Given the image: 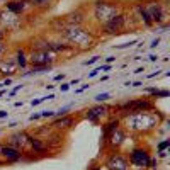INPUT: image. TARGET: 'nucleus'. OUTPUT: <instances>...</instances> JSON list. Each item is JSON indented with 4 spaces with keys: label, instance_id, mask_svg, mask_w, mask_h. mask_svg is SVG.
I'll return each instance as SVG.
<instances>
[{
    "label": "nucleus",
    "instance_id": "obj_39",
    "mask_svg": "<svg viewBox=\"0 0 170 170\" xmlns=\"http://www.w3.org/2000/svg\"><path fill=\"white\" fill-rule=\"evenodd\" d=\"M10 84H12V78H5V80L2 82V85H7V87H9Z\"/></svg>",
    "mask_w": 170,
    "mask_h": 170
},
{
    "label": "nucleus",
    "instance_id": "obj_4",
    "mask_svg": "<svg viewBox=\"0 0 170 170\" xmlns=\"http://www.w3.org/2000/svg\"><path fill=\"white\" fill-rule=\"evenodd\" d=\"M143 7L146 10L148 17H150L151 26H162L167 22L168 19V5L163 3L162 0H145Z\"/></svg>",
    "mask_w": 170,
    "mask_h": 170
},
{
    "label": "nucleus",
    "instance_id": "obj_21",
    "mask_svg": "<svg viewBox=\"0 0 170 170\" xmlns=\"http://www.w3.org/2000/svg\"><path fill=\"white\" fill-rule=\"evenodd\" d=\"M53 68V65H44V67H31L29 70L22 71L21 77H32V75H39V73H44V71H49Z\"/></svg>",
    "mask_w": 170,
    "mask_h": 170
},
{
    "label": "nucleus",
    "instance_id": "obj_15",
    "mask_svg": "<svg viewBox=\"0 0 170 170\" xmlns=\"http://www.w3.org/2000/svg\"><path fill=\"white\" fill-rule=\"evenodd\" d=\"M19 70L17 68V65H16V60H14V56L12 55H7V56H3L2 60H0V73L3 75V77H12L16 71Z\"/></svg>",
    "mask_w": 170,
    "mask_h": 170
},
{
    "label": "nucleus",
    "instance_id": "obj_45",
    "mask_svg": "<svg viewBox=\"0 0 170 170\" xmlns=\"http://www.w3.org/2000/svg\"><path fill=\"white\" fill-rule=\"evenodd\" d=\"M157 60H158V56H155V55L150 56V61H157Z\"/></svg>",
    "mask_w": 170,
    "mask_h": 170
},
{
    "label": "nucleus",
    "instance_id": "obj_44",
    "mask_svg": "<svg viewBox=\"0 0 170 170\" xmlns=\"http://www.w3.org/2000/svg\"><path fill=\"white\" fill-rule=\"evenodd\" d=\"M133 87H141L143 85V82H135V84H131Z\"/></svg>",
    "mask_w": 170,
    "mask_h": 170
},
{
    "label": "nucleus",
    "instance_id": "obj_37",
    "mask_svg": "<svg viewBox=\"0 0 170 170\" xmlns=\"http://www.w3.org/2000/svg\"><path fill=\"white\" fill-rule=\"evenodd\" d=\"M89 87H90L89 84H87V85H82L80 89H77V90H75V94H80V92H84V90H87V89H89Z\"/></svg>",
    "mask_w": 170,
    "mask_h": 170
},
{
    "label": "nucleus",
    "instance_id": "obj_5",
    "mask_svg": "<svg viewBox=\"0 0 170 170\" xmlns=\"http://www.w3.org/2000/svg\"><path fill=\"white\" fill-rule=\"evenodd\" d=\"M128 162L133 170H148L150 168V162H151V153L145 146H136L129 151Z\"/></svg>",
    "mask_w": 170,
    "mask_h": 170
},
{
    "label": "nucleus",
    "instance_id": "obj_26",
    "mask_svg": "<svg viewBox=\"0 0 170 170\" xmlns=\"http://www.w3.org/2000/svg\"><path fill=\"white\" fill-rule=\"evenodd\" d=\"M7 55H9V44L5 41H0V60Z\"/></svg>",
    "mask_w": 170,
    "mask_h": 170
},
{
    "label": "nucleus",
    "instance_id": "obj_30",
    "mask_svg": "<svg viewBox=\"0 0 170 170\" xmlns=\"http://www.w3.org/2000/svg\"><path fill=\"white\" fill-rule=\"evenodd\" d=\"M99 58H100V56H94V58H90V60H87V61H84V65H87V67H90V65L97 63V61H99Z\"/></svg>",
    "mask_w": 170,
    "mask_h": 170
},
{
    "label": "nucleus",
    "instance_id": "obj_24",
    "mask_svg": "<svg viewBox=\"0 0 170 170\" xmlns=\"http://www.w3.org/2000/svg\"><path fill=\"white\" fill-rule=\"evenodd\" d=\"M73 107V104H68V106H63V107H60L58 111H55V116L56 117H60V116H65V114H68V111Z\"/></svg>",
    "mask_w": 170,
    "mask_h": 170
},
{
    "label": "nucleus",
    "instance_id": "obj_46",
    "mask_svg": "<svg viewBox=\"0 0 170 170\" xmlns=\"http://www.w3.org/2000/svg\"><path fill=\"white\" fill-rule=\"evenodd\" d=\"M90 170H106V168H102V165H100V167H92Z\"/></svg>",
    "mask_w": 170,
    "mask_h": 170
},
{
    "label": "nucleus",
    "instance_id": "obj_33",
    "mask_svg": "<svg viewBox=\"0 0 170 170\" xmlns=\"http://www.w3.org/2000/svg\"><path fill=\"white\" fill-rule=\"evenodd\" d=\"M5 34H7V31L3 27H0V41H5Z\"/></svg>",
    "mask_w": 170,
    "mask_h": 170
},
{
    "label": "nucleus",
    "instance_id": "obj_9",
    "mask_svg": "<svg viewBox=\"0 0 170 170\" xmlns=\"http://www.w3.org/2000/svg\"><path fill=\"white\" fill-rule=\"evenodd\" d=\"M104 168L106 170H131L128 157L119 153V151H111L107 155L106 162H104Z\"/></svg>",
    "mask_w": 170,
    "mask_h": 170
},
{
    "label": "nucleus",
    "instance_id": "obj_27",
    "mask_svg": "<svg viewBox=\"0 0 170 170\" xmlns=\"http://www.w3.org/2000/svg\"><path fill=\"white\" fill-rule=\"evenodd\" d=\"M136 43H138V39H133V41H129V43H124V44H117V46H116V49H124V48H129V46L136 44Z\"/></svg>",
    "mask_w": 170,
    "mask_h": 170
},
{
    "label": "nucleus",
    "instance_id": "obj_11",
    "mask_svg": "<svg viewBox=\"0 0 170 170\" xmlns=\"http://www.w3.org/2000/svg\"><path fill=\"white\" fill-rule=\"evenodd\" d=\"M0 158L3 163H14V162L22 160V151L9 145H0Z\"/></svg>",
    "mask_w": 170,
    "mask_h": 170
},
{
    "label": "nucleus",
    "instance_id": "obj_34",
    "mask_svg": "<svg viewBox=\"0 0 170 170\" xmlns=\"http://www.w3.org/2000/svg\"><path fill=\"white\" fill-rule=\"evenodd\" d=\"M160 44V38H157V39H153L151 41V44H150V48H157V46Z\"/></svg>",
    "mask_w": 170,
    "mask_h": 170
},
{
    "label": "nucleus",
    "instance_id": "obj_1",
    "mask_svg": "<svg viewBox=\"0 0 170 170\" xmlns=\"http://www.w3.org/2000/svg\"><path fill=\"white\" fill-rule=\"evenodd\" d=\"M121 121H124L126 128L129 131L145 135V133L155 129L163 121V114H160L157 109H153V111H145V113H133L126 116V117H122Z\"/></svg>",
    "mask_w": 170,
    "mask_h": 170
},
{
    "label": "nucleus",
    "instance_id": "obj_31",
    "mask_svg": "<svg viewBox=\"0 0 170 170\" xmlns=\"http://www.w3.org/2000/svg\"><path fill=\"white\" fill-rule=\"evenodd\" d=\"M170 145V140H163V141H162L160 145H158V151H162V150H165V148H167Z\"/></svg>",
    "mask_w": 170,
    "mask_h": 170
},
{
    "label": "nucleus",
    "instance_id": "obj_12",
    "mask_svg": "<svg viewBox=\"0 0 170 170\" xmlns=\"http://www.w3.org/2000/svg\"><path fill=\"white\" fill-rule=\"evenodd\" d=\"M75 117L73 116H68V114H65V116H60V117H56V119H53L51 121V124H49V128L53 129V131H58V133H63V131H68V129H71L75 126Z\"/></svg>",
    "mask_w": 170,
    "mask_h": 170
},
{
    "label": "nucleus",
    "instance_id": "obj_10",
    "mask_svg": "<svg viewBox=\"0 0 170 170\" xmlns=\"http://www.w3.org/2000/svg\"><path fill=\"white\" fill-rule=\"evenodd\" d=\"M124 140H126V133H124V129L119 126L116 131L109 133L107 136H102V146L107 148L109 153L111 151H117V148L124 143Z\"/></svg>",
    "mask_w": 170,
    "mask_h": 170
},
{
    "label": "nucleus",
    "instance_id": "obj_35",
    "mask_svg": "<svg viewBox=\"0 0 170 170\" xmlns=\"http://www.w3.org/2000/svg\"><path fill=\"white\" fill-rule=\"evenodd\" d=\"M38 119H41V113H38V114H32L31 117H29V121H38Z\"/></svg>",
    "mask_w": 170,
    "mask_h": 170
},
{
    "label": "nucleus",
    "instance_id": "obj_18",
    "mask_svg": "<svg viewBox=\"0 0 170 170\" xmlns=\"http://www.w3.org/2000/svg\"><path fill=\"white\" fill-rule=\"evenodd\" d=\"M27 9V3L22 2V0H10V2L5 3V10H9L10 14H14V16H21V14H24Z\"/></svg>",
    "mask_w": 170,
    "mask_h": 170
},
{
    "label": "nucleus",
    "instance_id": "obj_48",
    "mask_svg": "<svg viewBox=\"0 0 170 170\" xmlns=\"http://www.w3.org/2000/svg\"><path fill=\"white\" fill-rule=\"evenodd\" d=\"M2 87H3V85H2V84H0V89H2Z\"/></svg>",
    "mask_w": 170,
    "mask_h": 170
},
{
    "label": "nucleus",
    "instance_id": "obj_14",
    "mask_svg": "<svg viewBox=\"0 0 170 170\" xmlns=\"http://www.w3.org/2000/svg\"><path fill=\"white\" fill-rule=\"evenodd\" d=\"M27 140H29V133H26V131H16V133H12V135L7 136V143L5 145H9V146H14V148H17V150L24 151V148L27 146Z\"/></svg>",
    "mask_w": 170,
    "mask_h": 170
},
{
    "label": "nucleus",
    "instance_id": "obj_36",
    "mask_svg": "<svg viewBox=\"0 0 170 170\" xmlns=\"http://www.w3.org/2000/svg\"><path fill=\"white\" fill-rule=\"evenodd\" d=\"M68 89H70V84H61V85H60V90H61V92H67Z\"/></svg>",
    "mask_w": 170,
    "mask_h": 170
},
{
    "label": "nucleus",
    "instance_id": "obj_47",
    "mask_svg": "<svg viewBox=\"0 0 170 170\" xmlns=\"http://www.w3.org/2000/svg\"><path fill=\"white\" fill-rule=\"evenodd\" d=\"M3 94H7V89H0V97H2Z\"/></svg>",
    "mask_w": 170,
    "mask_h": 170
},
{
    "label": "nucleus",
    "instance_id": "obj_23",
    "mask_svg": "<svg viewBox=\"0 0 170 170\" xmlns=\"http://www.w3.org/2000/svg\"><path fill=\"white\" fill-rule=\"evenodd\" d=\"M22 2L31 3V5L38 7V9H46V7H49L55 0H22Z\"/></svg>",
    "mask_w": 170,
    "mask_h": 170
},
{
    "label": "nucleus",
    "instance_id": "obj_6",
    "mask_svg": "<svg viewBox=\"0 0 170 170\" xmlns=\"http://www.w3.org/2000/svg\"><path fill=\"white\" fill-rule=\"evenodd\" d=\"M58 60L55 51H41V49H29L27 51V63L31 67H44V65H53Z\"/></svg>",
    "mask_w": 170,
    "mask_h": 170
},
{
    "label": "nucleus",
    "instance_id": "obj_43",
    "mask_svg": "<svg viewBox=\"0 0 170 170\" xmlns=\"http://www.w3.org/2000/svg\"><path fill=\"white\" fill-rule=\"evenodd\" d=\"M114 60H116V58H114V56H107V58H106V61H107V63H113V61H114Z\"/></svg>",
    "mask_w": 170,
    "mask_h": 170
},
{
    "label": "nucleus",
    "instance_id": "obj_20",
    "mask_svg": "<svg viewBox=\"0 0 170 170\" xmlns=\"http://www.w3.org/2000/svg\"><path fill=\"white\" fill-rule=\"evenodd\" d=\"M121 119L119 117H111L107 122H104V126H102V136H107L109 133H113V131H116V129L121 126Z\"/></svg>",
    "mask_w": 170,
    "mask_h": 170
},
{
    "label": "nucleus",
    "instance_id": "obj_3",
    "mask_svg": "<svg viewBox=\"0 0 170 170\" xmlns=\"http://www.w3.org/2000/svg\"><path fill=\"white\" fill-rule=\"evenodd\" d=\"M121 12H124V10H122L121 3H117V2H113V0H95L94 2L92 16L99 26L106 24L107 21H111L113 17H116Z\"/></svg>",
    "mask_w": 170,
    "mask_h": 170
},
{
    "label": "nucleus",
    "instance_id": "obj_29",
    "mask_svg": "<svg viewBox=\"0 0 170 170\" xmlns=\"http://www.w3.org/2000/svg\"><path fill=\"white\" fill-rule=\"evenodd\" d=\"M41 117H44V119L55 117V111H43V113H41Z\"/></svg>",
    "mask_w": 170,
    "mask_h": 170
},
{
    "label": "nucleus",
    "instance_id": "obj_2",
    "mask_svg": "<svg viewBox=\"0 0 170 170\" xmlns=\"http://www.w3.org/2000/svg\"><path fill=\"white\" fill-rule=\"evenodd\" d=\"M61 36L65 38V41L70 46H73L77 51H85L90 49L95 43V38L90 31H87L85 27L78 26V24H70L65 26V29L61 31Z\"/></svg>",
    "mask_w": 170,
    "mask_h": 170
},
{
    "label": "nucleus",
    "instance_id": "obj_22",
    "mask_svg": "<svg viewBox=\"0 0 170 170\" xmlns=\"http://www.w3.org/2000/svg\"><path fill=\"white\" fill-rule=\"evenodd\" d=\"M146 90L148 94H151V97L150 99H157V97H162V99H167V97L170 95V92L168 90H160V89H150V87H148V89H145Z\"/></svg>",
    "mask_w": 170,
    "mask_h": 170
},
{
    "label": "nucleus",
    "instance_id": "obj_40",
    "mask_svg": "<svg viewBox=\"0 0 170 170\" xmlns=\"http://www.w3.org/2000/svg\"><path fill=\"white\" fill-rule=\"evenodd\" d=\"M160 75V70H157L155 73H151V75H148V78H153V77H158Z\"/></svg>",
    "mask_w": 170,
    "mask_h": 170
},
{
    "label": "nucleus",
    "instance_id": "obj_32",
    "mask_svg": "<svg viewBox=\"0 0 170 170\" xmlns=\"http://www.w3.org/2000/svg\"><path fill=\"white\" fill-rule=\"evenodd\" d=\"M99 71H100V70H99V67H97V68H94V70H92V71H90V73H89V78H94V77H95L97 73H99Z\"/></svg>",
    "mask_w": 170,
    "mask_h": 170
},
{
    "label": "nucleus",
    "instance_id": "obj_13",
    "mask_svg": "<svg viewBox=\"0 0 170 170\" xmlns=\"http://www.w3.org/2000/svg\"><path fill=\"white\" fill-rule=\"evenodd\" d=\"M133 21H136V27H151L150 17L145 10L143 3H135L133 5Z\"/></svg>",
    "mask_w": 170,
    "mask_h": 170
},
{
    "label": "nucleus",
    "instance_id": "obj_19",
    "mask_svg": "<svg viewBox=\"0 0 170 170\" xmlns=\"http://www.w3.org/2000/svg\"><path fill=\"white\" fill-rule=\"evenodd\" d=\"M65 24L67 26H70V24H78V26H82V22H84V12H82L80 9L75 10V12H70L68 16L63 17Z\"/></svg>",
    "mask_w": 170,
    "mask_h": 170
},
{
    "label": "nucleus",
    "instance_id": "obj_8",
    "mask_svg": "<svg viewBox=\"0 0 170 170\" xmlns=\"http://www.w3.org/2000/svg\"><path fill=\"white\" fill-rule=\"evenodd\" d=\"M84 117L87 121L94 122V124H100L104 119H107V116L111 114V106L107 104H97L94 107H89L87 111H84Z\"/></svg>",
    "mask_w": 170,
    "mask_h": 170
},
{
    "label": "nucleus",
    "instance_id": "obj_38",
    "mask_svg": "<svg viewBox=\"0 0 170 170\" xmlns=\"http://www.w3.org/2000/svg\"><path fill=\"white\" fill-rule=\"evenodd\" d=\"M63 78H65V75H63V73H60V75H56V77L53 78V80H55V82H63Z\"/></svg>",
    "mask_w": 170,
    "mask_h": 170
},
{
    "label": "nucleus",
    "instance_id": "obj_7",
    "mask_svg": "<svg viewBox=\"0 0 170 170\" xmlns=\"http://www.w3.org/2000/svg\"><path fill=\"white\" fill-rule=\"evenodd\" d=\"M126 27V14L121 12L117 14L116 17H113L111 21H107L106 24L100 26V32L106 36H116V34H121Z\"/></svg>",
    "mask_w": 170,
    "mask_h": 170
},
{
    "label": "nucleus",
    "instance_id": "obj_41",
    "mask_svg": "<svg viewBox=\"0 0 170 170\" xmlns=\"http://www.w3.org/2000/svg\"><path fill=\"white\" fill-rule=\"evenodd\" d=\"M78 84H80V78H75V80L70 82V85H78Z\"/></svg>",
    "mask_w": 170,
    "mask_h": 170
},
{
    "label": "nucleus",
    "instance_id": "obj_17",
    "mask_svg": "<svg viewBox=\"0 0 170 170\" xmlns=\"http://www.w3.org/2000/svg\"><path fill=\"white\" fill-rule=\"evenodd\" d=\"M12 56H14V60H16L17 68H19V70H26L27 65H29V63H27V51H26V48H21V46H17Z\"/></svg>",
    "mask_w": 170,
    "mask_h": 170
},
{
    "label": "nucleus",
    "instance_id": "obj_16",
    "mask_svg": "<svg viewBox=\"0 0 170 170\" xmlns=\"http://www.w3.org/2000/svg\"><path fill=\"white\" fill-rule=\"evenodd\" d=\"M27 146L32 150V153H41V155H44L46 151L49 150V146L46 145L44 140H43V138H38V136H32V135H29Z\"/></svg>",
    "mask_w": 170,
    "mask_h": 170
},
{
    "label": "nucleus",
    "instance_id": "obj_28",
    "mask_svg": "<svg viewBox=\"0 0 170 170\" xmlns=\"http://www.w3.org/2000/svg\"><path fill=\"white\" fill-rule=\"evenodd\" d=\"M21 89H22V85H17V87H16V89H12V90H10V92H9V94H7V100H9V99H10V97H14V95H16V94H17V92H19V90H21Z\"/></svg>",
    "mask_w": 170,
    "mask_h": 170
},
{
    "label": "nucleus",
    "instance_id": "obj_42",
    "mask_svg": "<svg viewBox=\"0 0 170 170\" xmlns=\"http://www.w3.org/2000/svg\"><path fill=\"white\" fill-rule=\"evenodd\" d=\"M7 114H9V113H7V111H0V119L7 117Z\"/></svg>",
    "mask_w": 170,
    "mask_h": 170
},
{
    "label": "nucleus",
    "instance_id": "obj_25",
    "mask_svg": "<svg viewBox=\"0 0 170 170\" xmlns=\"http://www.w3.org/2000/svg\"><path fill=\"white\" fill-rule=\"evenodd\" d=\"M111 97V94L109 92H102V94H97L94 99H95V102H99V104H102V102H106L107 99Z\"/></svg>",
    "mask_w": 170,
    "mask_h": 170
}]
</instances>
